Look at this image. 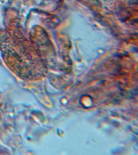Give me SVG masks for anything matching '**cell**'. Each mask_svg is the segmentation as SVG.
<instances>
[{"mask_svg": "<svg viewBox=\"0 0 138 155\" xmlns=\"http://www.w3.org/2000/svg\"><path fill=\"white\" fill-rule=\"evenodd\" d=\"M1 61H0V65H1Z\"/></svg>", "mask_w": 138, "mask_h": 155, "instance_id": "2", "label": "cell"}, {"mask_svg": "<svg viewBox=\"0 0 138 155\" xmlns=\"http://www.w3.org/2000/svg\"><path fill=\"white\" fill-rule=\"evenodd\" d=\"M0 51L9 70L25 81H37L45 76L46 66L32 36L19 25L0 31Z\"/></svg>", "mask_w": 138, "mask_h": 155, "instance_id": "1", "label": "cell"}]
</instances>
